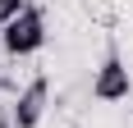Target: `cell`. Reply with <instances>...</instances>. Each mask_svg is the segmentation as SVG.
<instances>
[{
	"mask_svg": "<svg viewBox=\"0 0 133 128\" xmlns=\"http://www.w3.org/2000/svg\"><path fill=\"white\" fill-rule=\"evenodd\" d=\"M0 128H18V124H14V115H9V110H0Z\"/></svg>",
	"mask_w": 133,
	"mask_h": 128,
	"instance_id": "obj_5",
	"label": "cell"
},
{
	"mask_svg": "<svg viewBox=\"0 0 133 128\" xmlns=\"http://www.w3.org/2000/svg\"><path fill=\"white\" fill-rule=\"evenodd\" d=\"M0 46H5L9 60H28V55H37L41 46H46V9H41V5H23V14L5 27Z\"/></svg>",
	"mask_w": 133,
	"mask_h": 128,
	"instance_id": "obj_1",
	"label": "cell"
},
{
	"mask_svg": "<svg viewBox=\"0 0 133 128\" xmlns=\"http://www.w3.org/2000/svg\"><path fill=\"white\" fill-rule=\"evenodd\" d=\"M23 5H28V0H0V37H5V27L23 14Z\"/></svg>",
	"mask_w": 133,
	"mask_h": 128,
	"instance_id": "obj_4",
	"label": "cell"
},
{
	"mask_svg": "<svg viewBox=\"0 0 133 128\" xmlns=\"http://www.w3.org/2000/svg\"><path fill=\"white\" fill-rule=\"evenodd\" d=\"M92 96H96V101H106V105L129 101V96H133L129 64H124V55H119V46H115V41L106 46V60L96 64V73H92Z\"/></svg>",
	"mask_w": 133,
	"mask_h": 128,
	"instance_id": "obj_2",
	"label": "cell"
},
{
	"mask_svg": "<svg viewBox=\"0 0 133 128\" xmlns=\"http://www.w3.org/2000/svg\"><path fill=\"white\" fill-rule=\"evenodd\" d=\"M46 105H51V78L37 73L18 96H14L9 115H14V124H18V128H37L41 119H46Z\"/></svg>",
	"mask_w": 133,
	"mask_h": 128,
	"instance_id": "obj_3",
	"label": "cell"
}]
</instances>
